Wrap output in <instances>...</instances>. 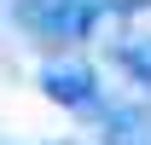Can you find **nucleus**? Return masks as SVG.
Returning <instances> with one entry per match:
<instances>
[{"label": "nucleus", "instance_id": "1", "mask_svg": "<svg viewBox=\"0 0 151 145\" xmlns=\"http://www.w3.org/2000/svg\"><path fill=\"white\" fill-rule=\"evenodd\" d=\"M18 12L35 35H52V41H81L99 23V12L87 0H18Z\"/></svg>", "mask_w": 151, "mask_h": 145}, {"label": "nucleus", "instance_id": "2", "mask_svg": "<svg viewBox=\"0 0 151 145\" xmlns=\"http://www.w3.org/2000/svg\"><path fill=\"white\" fill-rule=\"evenodd\" d=\"M41 93H47L58 110H76V116L99 110V75L87 70V64H47V70H41Z\"/></svg>", "mask_w": 151, "mask_h": 145}, {"label": "nucleus", "instance_id": "3", "mask_svg": "<svg viewBox=\"0 0 151 145\" xmlns=\"http://www.w3.org/2000/svg\"><path fill=\"white\" fill-rule=\"evenodd\" d=\"M105 145H151V105H111L105 110Z\"/></svg>", "mask_w": 151, "mask_h": 145}, {"label": "nucleus", "instance_id": "4", "mask_svg": "<svg viewBox=\"0 0 151 145\" xmlns=\"http://www.w3.org/2000/svg\"><path fill=\"white\" fill-rule=\"evenodd\" d=\"M116 64L134 75V87H151V35H134V41H116Z\"/></svg>", "mask_w": 151, "mask_h": 145}, {"label": "nucleus", "instance_id": "5", "mask_svg": "<svg viewBox=\"0 0 151 145\" xmlns=\"http://www.w3.org/2000/svg\"><path fill=\"white\" fill-rule=\"evenodd\" d=\"M87 6H93L99 18H105V12H145L151 0H87Z\"/></svg>", "mask_w": 151, "mask_h": 145}]
</instances>
